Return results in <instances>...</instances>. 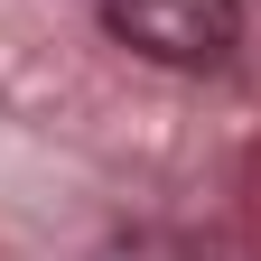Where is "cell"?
<instances>
[{"label": "cell", "instance_id": "cell-1", "mask_svg": "<svg viewBox=\"0 0 261 261\" xmlns=\"http://www.w3.org/2000/svg\"><path fill=\"white\" fill-rule=\"evenodd\" d=\"M103 19L149 65H224L243 38V0H103Z\"/></svg>", "mask_w": 261, "mask_h": 261}]
</instances>
